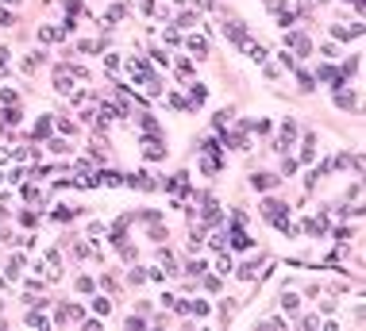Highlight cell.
I'll return each instance as SVG.
<instances>
[{
    "label": "cell",
    "instance_id": "17",
    "mask_svg": "<svg viewBox=\"0 0 366 331\" xmlns=\"http://www.w3.org/2000/svg\"><path fill=\"white\" fill-rule=\"evenodd\" d=\"M147 239H155V243H166V239H170V231H166L162 223H151V231H147Z\"/></svg>",
    "mask_w": 366,
    "mask_h": 331
},
{
    "label": "cell",
    "instance_id": "19",
    "mask_svg": "<svg viewBox=\"0 0 366 331\" xmlns=\"http://www.w3.org/2000/svg\"><path fill=\"white\" fill-rule=\"evenodd\" d=\"M85 235H89V243H97V239L105 235V223H101V220H93L89 227H85Z\"/></svg>",
    "mask_w": 366,
    "mask_h": 331
},
{
    "label": "cell",
    "instance_id": "44",
    "mask_svg": "<svg viewBox=\"0 0 366 331\" xmlns=\"http://www.w3.org/2000/svg\"><path fill=\"white\" fill-rule=\"evenodd\" d=\"M174 4H185V0H174Z\"/></svg>",
    "mask_w": 366,
    "mask_h": 331
},
{
    "label": "cell",
    "instance_id": "20",
    "mask_svg": "<svg viewBox=\"0 0 366 331\" xmlns=\"http://www.w3.org/2000/svg\"><path fill=\"white\" fill-rule=\"evenodd\" d=\"M39 39L43 43H54V39H62V31L58 27H39Z\"/></svg>",
    "mask_w": 366,
    "mask_h": 331
},
{
    "label": "cell",
    "instance_id": "12",
    "mask_svg": "<svg viewBox=\"0 0 366 331\" xmlns=\"http://www.w3.org/2000/svg\"><path fill=\"white\" fill-rule=\"evenodd\" d=\"M23 324H27V328H51V324H47V320H43V316H39V308H27V316H23Z\"/></svg>",
    "mask_w": 366,
    "mask_h": 331
},
{
    "label": "cell",
    "instance_id": "41",
    "mask_svg": "<svg viewBox=\"0 0 366 331\" xmlns=\"http://www.w3.org/2000/svg\"><path fill=\"white\" fill-rule=\"evenodd\" d=\"M8 58H12V50H8V47H0V66H4V69H8Z\"/></svg>",
    "mask_w": 366,
    "mask_h": 331
},
{
    "label": "cell",
    "instance_id": "7",
    "mask_svg": "<svg viewBox=\"0 0 366 331\" xmlns=\"http://www.w3.org/2000/svg\"><path fill=\"white\" fill-rule=\"evenodd\" d=\"M81 320H85V308H77V304L58 308V324H81Z\"/></svg>",
    "mask_w": 366,
    "mask_h": 331
},
{
    "label": "cell",
    "instance_id": "38",
    "mask_svg": "<svg viewBox=\"0 0 366 331\" xmlns=\"http://www.w3.org/2000/svg\"><path fill=\"white\" fill-rule=\"evenodd\" d=\"M139 123H143V131H158V123H155V116H143V119H139Z\"/></svg>",
    "mask_w": 366,
    "mask_h": 331
},
{
    "label": "cell",
    "instance_id": "5",
    "mask_svg": "<svg viewBox=\"0 0 366 331\" xmlns=\"http://www.w3.org/2000/svg\"><path fill=\"white\" fill-rule=\"evenodd\" d=\"M274 185H281L278 173H255V177H251V189H259V193H270Z\"/></svg>",
    "mask_w": 366,
    "mask_h": 331
},
{
    "label": "cell",
    "instance_id": "9",
    "mask_svg": "<svg viewBox=\"0 0 366 331\" xmlns=\"http://www.w3.org/2000/svg\"><path fill=\"white\" fill-rule=\"evenodd\" d=\"M259 262H262V258H255V262H243V266L235 270V277H239V281H255V274H259Z\"/></svg>",
    "mask_w": 366,
    "mask_h": 331
},
{
    "label": "cell",
    "instance_id": "8",
    "mask_svg": "<svg viewBox=\"0 0 366 331\" xmlns=\"http://www.w3.org/2000/svg\"><path fill=\"white\" fill-rule=\"evenodd\" d=\"M239 50H243V54L251 58V62H259V66H266V47H262V43H255V39H247V43H243Z\"/></svg>",
    "mask_w": 366,
    "mask_h": 331
},
{
    "label": "cell",
    "instance_id": "16",
    "mask_svg": "<svg viewBox=\"0 0 366 331\" xmlns=\"http://www.w3.org/2000/svg\"><path fill=\"white\" fill-rule=\"evenodd\" d=\"M278 300H281L285 312H297V308H301V297H297V293H285V297H278Z\"/></svg>",
    "mask_w": 366,
    "mask_h": 331
},
{
    "label": "cell",
    "instance_id": "36",
    "mask_svg": "<svg viewBox=\"0 0 366 331\" xmlns=\"http://www.w3.org/2000/svg\"><path fill=\"white\" fill-rule=\"evenodd\" d=\"M205 289H209V293H216V289H220V274H212V277H205Z\"/></svg>",
    "mask_w": 366,
    "mask_h": 331
},
{
    "label": "cell",
    "instance_id": "31",
    "mask_svg": "<svg viewBox=\"0 0 366 331\" xmlns=\"http://www.w3.org/2000/svg\"><path fill=\"white\" fill-rule=\"evenodd\" d=\"M81 328L85 331H105V324H101V316H97V320H81Z\"/></svg>",
    "mask_w": 366,
    "mask_h": 331
},
{
    "label": "cell",
    "instance_id": "14",
    "mask_svg": "<svg viewBox=\"0 0 366 331\" xmlns=\"http://www.w3.org/2000/svg\"><path fill=\"white\" fill-rule=\"evenodd\" d=\"M231 247H235V250H247V247H251V235L235 227V231H231Z\"/></svg>",
    "mask_w": 366,
    "mask_h": 331
},
{
    "label": "cell",
    "instance_id": "35",
    "mask_svg": "<svg viewBox=\"0 0 366 331\" xmlns=\"http://www.w3.org/2000/svg\"><path fill=\"white\" fill-rule=\"evenodd\" d=\"M127 281H131V285H143V281H147V274H143V270H131V274H127Z\"/></svg>",
    "mask_w": 366,
    "mask_h": 331
},
{
    "label": "cell",
    "instance_id": "27",
    "mask_svg": "<svg viewBox=\"0 0 366 331\" xmlns=\"http://www.w3.org/2000/svg\"><path fill=\"white\" fill-rule=\"evenodd\" d=\"M301 328H305V331H320V316H305Z\"/></svg>",
    "mask_w": 366,
    "mask_h": 331
},
{
    "label": "cell",
    "instance_id": "42",
    "mask_svg": "<svg viewBox=\"0 0 366 331\" xmlns=\"http://www.w3.org/2000/svg\"><path fill=\"white\" fill-rule=\"evenodd\" d=\"M262 4H266V8H270V12H274V8H278V0H262Z\"/></svg>",
    "mask_w": 366,
    "mask_h": 331
},
{
    "label": "cell",
    "instance_id": "6",
    "mask_svg": "<svg viewBox=\"0 0 366 331\" xmlns=\"http://www.w3.org/2000/svg\"><path fill=\"white\" fill-rule=\"evenodd\" d=\"M143 158H147V162H162V158H166L162 139H147V143H143Z\"/></svg>",
    "mask_w": 366,
    "mask_h": 331
},
{
    "label": "cell",
    "instance_id": "3",
    "mask_svg": "<svg viewBox=\"0 0 366 331\" xmlns=\"http://www.w3.org/2000/svg\"><path fill=\"white\" fill-rule=\"evenodd\" d=\"M363 35V23H331V39H359Z\"/></svg>",
    "mask_w": 366,
    "mask_h": 331
},
{
    "label": "cell",
    "instance_id": "1",
    "mask_svg": "<svg viewBox=\"0 0 366 331\" xmlns=\"http://www.w3.org/2000/svg\"><path fill=\"white\" fill-rule=\"evenodd\" d=\"M262 216L274 223V227H281V223H285V216H289V204H285V200H274V197H266V200H262Z\"/></svg>",
    "mask_w": 366,
    "mask_h": 331
},
{
    "label": "cell",
    "instance_id": "15",
    "mask_svg": "<svg viewBox=\"0 0 366 331\" xmlns=\"http://www.w3.org/2000/svg\"><path fill=\"white\" fill-rule=\"evenodd\" d=\"M297 85H301V93H313L316 77H313V73H305V69H297Z\"/></svg>",
    "mask_w": 366,
    "mask_h": 331
},
{
    "label": "cell",
    "instance_id": "45",
    "mask_svg": "<svg viewBox=\"0 0 366 331\" xmlns=\"http://www.w3.org/2000/svg\"><path fill=\"white\" fill-rule=\"evenodd\" d=\"M313 4H324V0H313Z\"/></svg>",
    "mask_w": 366,
    "mask_h": 331
},
{
    "label": "cell",
    "instance_id": "46",
    "mask_svg": "<svg viewBox=\"0 0 366 331\" xmlns=\"http://www.w3.org/2000/svg\"><path fill=\"white\" fill-rule=\"evenodd\" d=\"M8 4H16V0H8Z\"/></svg>",
    "mask_w": 366,
    "mask_h": 331
},
{
    "label": "cell",
    "instance_id": "34",
    "mask_svg": "<svg viewBox=\"0 0 366 331\" xmlns=\"http://www.w3.org/2000/svg\"><path fill=\"white\" fill-rule=\"evenodd\" d=\"M278 62H281V66H285V69H297V62H293V54H285V50H281V54H278Z\"/></svg>",
    "mask_w": 366,
    "mask_h": 331
},
{
    "label": "cell",
    "instance_id": "13",
    "mask_svg": "<svg viewBox=\"0 0 366 331\" xmlns=\"http://www.w3.org/2000/svg\"><path fill=\"white\" fill-rule=\"evenodd\" d=\"M231 116H235V112H231V108H220V112H216V116H212V127H216V131H224V127L231 123Z\"/></svg>",
    "mask_w": 366,
    "mask_h": 331
},
{
    "label": "cell",
    "instance_id": "29",
    "mask_svg": "<svg viewBox=\"0 0 366 331\" xmlns=\"http://www.w3.org/2000/svg\"><path fill=\"white\" fill-rule=\"evenodd\" d=\"M77 216V208H62V212H54V220L58 223H66V220H73Z\"/></svg>",
    "mask_w": 366,
    "mask_h": 331
},
{
    "label": "cell",
    "instance_id": "25",
    "mask_svg": "<svg viewBox=\"0 0 366 331\" xmlns=\"http://www.w3.org/2000/svg\"><path fill=\"white\" fill-rule=\"evenodd\" d=\"M189 312H193V316H209V300H193Z\"/></svg>",
    "mask_w": 366,
    "mask_h": 331
},
{
    "label": "cell",
    "instance_id": "28",
    "mask_svg": "<svg viewBox=\"0 0 366 331\" xmlns=\"http://www.w3.org/2000/svg\"><path fill=\"white\" fill-rule=\"evenodd\" d=\"M123 328H147L143 316H123Z\"/></svg>",
    "mask_w": 366,
    "mask_h": 331
},
{
    "label": "cell",
    "instance_id": "24",
    "mask_svg": "<svg viewBox=\"0 0 366 331\" xmlns=\"http://www.w3.org/2000/svg\"><path fill=\"white\" fill-rule=\"evenodd\" d=\"M47 135H51V119H39L35 123V139H47Z\"/></svg>",
    "mask_w": 366,
    "mask_h": 331
},
{
    "label": "cell",
    "instance_id": "23",
    "mask_svg": "<svg viewBox=\"0 0 366 331\" xmlns=\"http://www.w3.org/2000/svg\"><path fill=\"white\" fill-rule=\"evenodd\" d=\"M185 274H189V277H201V274H205V262H201V258H193V262L185 266Z\"/></svg>",
    "mask_w": 366,
    "mask_h": 331
},
{
    "label": "cell",
    "instance_id": "4",
    "mask_svg": "<svg viewBox=\"0 0 366 331\" xmlns=\"http://www.w3.org/2000/svg\"><path fill=\"white\" fill-rule=\"evenodd\" d=\"M335 108H347V112H355V89H347L343 81H339V89H335Z\"/></svg>",
    "mask_w": 366,
    "mask_h": 331
},
{
    "label": "cell",
    "instance_id": "37",
    "mask_svg": "<svg viewBox=\"0 0 366 331\" xmlns=\"http://www.w3.org/2000/svg\"><path fill=\"white\" fill-rule=\"evenodd\" d=\"M177 73L181 77H193V62H177Z\"/></svg>",
    "mask_w": 366,
    "mask_h": 331
},
{
    "label": "cell",
    "instance_id": "40",
    "mask_svg": "<svg viewBox=\"0 0 366 331\" xmlns=\"http://www.w3.org/2000/svg\"><path fill=\"white\" fill-rule=\"evenodd\" d=\"M0 23H4V27H12V23H16V16H12V12H4V8H0Z\"/></svg>",
    "mask_w": 366,
    "mask_h": 331
},
{
    "label": "cell",
    "instance_id": "10",
    "mask_svg": "<svg viewBox=\"0 0 366 331\" xmlns=\"http://www.w3.org/2000/svg\"><path fill=\"white\" fill-rule=\"evenodd\" d=\"M43 62H47V54H43V50H35V54H27V58H23V73H35V69H39Z\"/></svg>",
    "mask_w": 366,
    "mask_h": 331
},
{
    "label": "cell",
    "instance_id": "21",
    "mask_svg": "<svg viewBox=\"0 0 366 331\" xmlns=\"http://www.w3.org/2000/svg\"><path fill=\"white\" fill-rule=\"evenodd\" d=\"M185 47H189L193 54H205V50H209V47H205V39H197V35H193V39H185Z\"/></svg>",
    "mask_w": 366,
    "mask_h": 331
},
{
    "label": "cell",
    "instance_id": "11",
    "mask_svg": "<svg viewBox=\"0 0 366 331\" xmlns=\"http://www.w3.org/2000/svg\"><path fill=\"white\" fill-rule=\"evenodd\" d=\"M197 23H201V16H197V12H193V8H189V12H181V16H177V27H181V31H189V27H197Z\"/></svg>",
    "mask_w": 366,
    "mask_h": 331
},
{
    "label": "cell",
    "instance_id": "2",
    "mask_svg": "<svg viewBox=\"0 0 366 331\" xmlns=\"http://www.w3.org/2000/svg\"><path fill=\"white\" fill-rule=\"evenodd\" d=\"M224 35H227V39H231L235 47H243V43L251 39V35H247V27H243V19H235V16H231V19L224 23Z\"/></svg>",
    "mask_w": 366,
    "mask_h": 331
},
{
    "label": "cell",
    "instance_id": "33",
    "mask_svg": "<svg viewBox=\"0 0 366 331\" xmlns=\"http://www.w3.org/2000/svg\"><path fill=\"white\" fill-rule=\"evenodd\" d=\"M51 150H54V154H70V147H66L62 139H51Z\"/></svg>",
    "mask_w": 366,
    "mask_h": 331
},
{
    "label": "cell",
    "instance_id": "39",
    "mask_svg": "<svg viewBox=\"0 0 366 331\" xmlns=\"http://www.w3.org/2000/svg\"><path fill=\"white\" fill-rule=\"evenodd\" d=\"M19 220L27 223V227H35V223H39V212H23V216H19Z\"/></svg>",
    "mask_w": 366,
    "mask_h": 331
},
{
    "label": "cell",
    "instance_id": "32",
    "mask_svg": "<svg viewBox=\"0 0 366 331\" xmlns=\"http://www.w3.org/2000/svg\"><path fill=\"white\" fill-rule=\"evenodd\" d=\"M151 58H155L158 66H170V54H166V50H158V47H155V50H151Z\"/></svg>",
    "mask_w": 366,
    "mask_h": 331
},
{
    "label": "cell",
    "instance_id": "22",
    "mask_svg": "<svg viewBox=\"0 0 366 331\" xmlns=\"http://www.w3.org/2000/svg\"><path fill=\"white\" fill-rule=\"evenodd\" d=\"M93 289H97V281H93L89 274H85V277H77V293H93Z\"/></svg>",
    "mask_w": 366,
    "mask_h": 331
},
{
    "label": "cell",
    "instance_id": "18",
    "mask_svg": "<svg viewBox=\"0 0 366 331\" xmlns=\"http://www.w3.org/2000/svg\"><path fill=\"white\" fill-rule=\"evenodd\" d=\"M93 312H97V316H108V312H112V300H108V297H93Z\"/></svg>",
    "mask_w": 366,
    "mask_h": 331
},
{
    "label": "cell",
    "instance_id": "30",
    "mask_svg": "<svg viewBox=\"0 0 366 331\" xmlns=\"http://www.w3.org/2000/svg\"><path fill=\"white\" fill-rule=\"evenodd\" d=\"M19 119H23V116H19V108H16V104L4 112V123H19Z\"/></svg>",
    "mask_w": 366,
    "mask_h": 331
},
{
    "label": "cell",
    "instance_id": "26",
    "mask_svg": "<svg viewBox=\"0 0 366 331\" xmlns=\"http://www.w3.org/2000/svg\"><path fill=\"white\" fill-rule=\"evenodd\" d=\"M216 274H220V277L231 274V262H227V254H220V258H216Z\"/></svg>",
    "mask_w": 366,
    "mask_h": 331
},
{
    "label": "cell",
    "instance_id": "43",
    "mask_svg": "<svg viewBox=\"0 0 366 331\" xmlns=\"http://www.w3.org/2000/svg\"><path fill=\"white\" fill-rule=\"evenodd\" d=\"M347 4H351V8H355V12H359V8H363V0H347Z\"/></svg>",
    "mask_w": 366,
    "mask_h": 331
}]
</instances>
